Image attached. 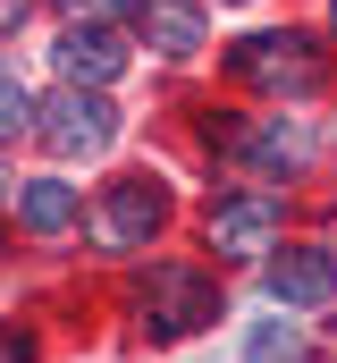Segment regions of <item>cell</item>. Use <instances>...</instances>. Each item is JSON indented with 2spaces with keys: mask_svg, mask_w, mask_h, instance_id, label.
Instances as JSON below:
<instances>
[{
  "mask_svg": "<svg viewBox=\"0 0 337 363\" xmlns=\"http://www.w3.org/2000/svg\"><path fill=\"white\" fill-rule=\"evenodd\" d=\"M245 152L261 169H295V161H304V135H295V127H261V135H245Z\"/></svg>",
  "mask_w": 337,
  "mask_h": 363,
  "instance_id": "10",
  "label": "cell"
},
{
  "mask_svg": "<svg viewBox=\"0 0 337 363\" xmlns=\"http://www.w3.org/2000/svg\"><path fill=\"white\" fill-rule=\"evenodd\" d=\"M8 17H25V0H0V26H8Z\"/></svg>",
  "mask_w": 337,
  "mask_h": 363,
  "instance_id": "15",
  "label": "cell"
},
{
  "mask_svg": "<svg viewBox=\"0 0 337 363\" xmlns=\"http://www.w3.org/2000/svg\"><path fill=\"white\" fill-rule=\"evenodd\" d=\"M118 68H127V43H118L110 26H68V34H59V77H68V85H110Z\"/></svg>",
  "mask_w": 337,
  "mask_h": 363,
  "instance_id": "7",
  "label": "cell"
},
{
  "mask_svg": "<svg viewBox=\"0 0 337 363\" xmlns=\"http://www.w3.org/2000/svg\"><path fill=\"white\" fill-rule=\"evenodd\" d=\"M152 228H161V194H152V178H118L110 194H101V211H93V237H101L110 254L144 245Z\"/></svg>",
  "mask_w": 337,
  "mask_h": 363,
  "instance_id": "5",
  "label": "cell"
},
{
  "mask_svg": "<svg viewBox=\"0 0 337 363\" xmlns=\"http://www.w3.org/2000/svg\"><path fill=\"white\" fill-rule=\"evenodd\" d=\"M25 118H34V101H25V85H17V77H0V135H17Z\"/></svg>",
  "mask_w": 337,
  "mask_h": 363,
  "instance_id": "13",
  "label": "cell"
},
{
  "mask_svg": "<svg viewBox=\"0 0 337 363\" xmlns=\"http://www.w3.org/2000/svg\"><path fill=\"white\" fill-rule=\"evenodd\" d=\"M211 254L219 262L278 254V194H228V203H211Z\"/></svg>",
  "mask_w": 337,
  "mask_h": 363,
  "instance_id": "4",
  "label": "cell"
},
{
  "mask_svg": "<svg viewBox=\"0 0 337 363\" xmlns=\"http://www.w3.org/2000/svg\"><path fill=\"white\" fill-rule=\"evenodd\" d=\"M127 304L144 313L152 338H185V330H211L219 321V287L194 271V262H152V271L127 287Z\"/></svg>",
  "mask_w": 337,
  "mask_h": 363,
  "instance_id": "1",
  "label": "cell"
},
{
  "mask_svg": "<svg viewBox=\"0 0 337 363\" xmlns=\"http://www.w3.org/2000/svg\"><path fill=\"white\" fill-rule=\"evenodd\" d=\"M0 363H25V338H0Z\"/></svg>",
  "mask_w": 337,
  "mask_h": 363,
  "instance_id": "14",
  "label": "cell"
},
{
  "mask_svg": "<svg viewBox=\"0 0 337 363\" xmlns=\"http://www.w3.org/2000/svg\"><path fill=\"white\" fill-rule=\"evenodd\" d=\"M34 118H42V144L68 152V161H76V152H101V144L118 135V110H110L101 93H84V85H59Z\"/></svg>",
  "mask_w": 337,
  "mask_h": 363,
  "instance_id": "3",
  "label": "cell"
},
{
  "mask_svg": "<svg viewBox=\"0 0 337 363\" xmlns=\"http://www.w3.org/2000/svg\"><path fill=\"white\" fill-rule=\"evenodd\" d=\"M329 26H337V9H329Z\"/></svg>",
  "mask_w": 337,
  "mask_h": 363,
  "instance_id": "16",
  "label": "cell"
},
{
  "mask_svg": "<svg viewBox=\"0 0 337 363\" xmlns=\"http://www.w3.org/2000/svg\"><path fill=\"white\" fill-rule=\"evenodd\" d=\"M228 68L261 93H312L321 85V51H312V34H253L228 51Z\"/></svg>",
  "mask_w": 337,
  "mask_h": 363,
  "instance_id": "2",
  "label": "cell"
},
{
  "mask_svg": "<svg viewBox=\"0 0 337 363\" xmlns=\"http://www.w3.org/2000/svg\"><path fill=\"white\" fill-rule=\"evenodd\" d=\"M245 363H295V330H287V321H270V330L253 338V355H245Z\"/></svg>",
  "mask_w": 337,
  "mask_h": 363,
  "instance_id": "12",
  "label": "cell"
},
{
  "mask_svg": "<svg viewBox=\"0 0 337 363\" xmlns=\"http://www.w3.org/2000/svg\"><path fill=\"white\" fill-rule=\"evenodd\" d=\"M76 26H101V17H144V0H59Z\"/></svg>",
  "mask_w": 337,
  "mask_h": 363,
  "instance_id": "11",
  "label": "cell"
},
{
  "mask_svg": "<svg viewBox=\"0 0 337 363\" xmlns=\"http://www.w3.org/2000/svg\"><path fill=\"white\" fill-rule=\"evenodd\" d=\"M144 34H152V51L185 60V51H202V9L194 0H152L144 9Z\"/></svg>",
  "mask_w": 337,
  "mask_h": 363,
  "instance_id": "9",
  "label": "cell"
},
{
  "mask_svg": "<svg viewBox=\"0 0 337 363\" xmlns=\"http://www.w3.org/2000/svg\"><path fill=\"white\" fill-rule=\"evenodd\" d=\"M17 220H25L34 237H68V228L84 220V194H76V186H59V178H34L25 194H17Z\"/></svg>",
  "mask_w": 337,
  "mask_h": 363,
  "instance_id": "8",
  "label": "cell"
},
{
  "mask_svg": "<svg viewBox=\"0 0 337 363\" xmlns=\"http://www.w3.org/2000/svg\"><path fill=\"white\" fill-rule=\"evenodd\" d=\"M329 296H337V271H329V254H312V245H287V254H270V304L321 313Z\"/></svg>",
  "mask_w": 337,
  "mask_h": 363,
  "instance_id": "6",
  "label": "cell"
}]
</instances>
